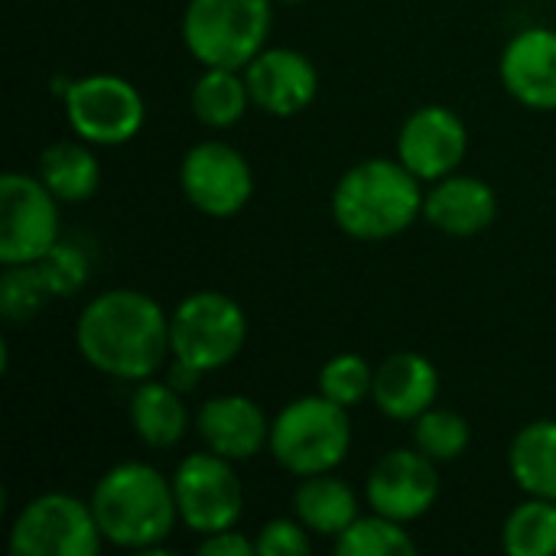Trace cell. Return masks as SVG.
<instances>
[{
	"mask_svg": "<svg viewBox=\"0 0 556 556\" xmlns=\"http://www.w3.org/2000/svg\"><path fill=\"white\" fill-rule=\"evenodd\" d=\"M81 358L117 381H147L169 352V316L140 290H108L94 296L75 326Z\"/></svg>",
	"mask_w": 556,
	"mask_h": 556,
	"instance_id": "1",
	"label": "cell"
},
{
	"mask_svg": "<svg viewBox=\"0 0 556 556\" xmlns=\"http://www.w3.org/2000/svg\"><path fill=\"white\" fill-rule=\"evenodd\" d=\"M91 511L101 538L127 551L160 547L179 518L173 479L147 463H121L108 469L91 492Z\"/></svg>",
	"mask_w": 556,
	"mask_h": 556,
	"instance_id": "2",
	"label": "cell"
},
{
	"mask_svg": "<svg viewBox=\"0 0 556 556\" xmlns=\"http://www.w3.org/2000/svg\"><path fill=\"white\" fill-rule=\"evenodd\" d=\"M424 215L420 179L401 160H362L332 192L336 225L358 241H388Z\"/></svg>",
	"mask_w": 556,
	"mask_h": 556,
	"instance_id": "3",
	"label": "cell"
},
{
	"mask_svg": "<svg viewBox=\"0 0 556 556\" xmlns=\"http://www.w3.org/2000/svg\"><path fill=\"white\" fill-rule=\"evenodd\" d=\"M270 26V0H189L182 42L205 68H244L267 49Z\"/></svg>",
	"mask_w": 556,
	"mask_h": 556,
	"instance_id": "4",
	"label": "cell"
},
{
	"mask_svg": "<svg viewBox=\"0 0 556 556\" xmlns=\"http://www.w3.org/2000/svg\"><path fill=\"white\" fill-rule=\"evenodd\" d=\"M270 456L287 472L306 479L332 472L352 446L349 407L329 397H296L270 424Z\"/></svg>",
	"mask_w": 556,
	"mask_h": 556,
	"instance_id": "5",
	"label": "cell"
},
{
	"mask_svg": "<svg viewBox=\"0 0 556 556\" xmlns=\"http://www.w3.org/2000/svg\"><path fill=\"white\" fill-rule=\"evenodd\" d=\"M244 309L218 290H199L186 296L169 316V352L179 365L199 375L235 362L244 349Z\"/></svg>",
	"mask_w": 556,
	"mask_h": 556,
	"instance_id": "6",
	"label": "cell"
},
{
	"mask_svg": "<svg viewBox=\"0 0 556 556\" xmlns=\"http://www.w3.org/2000/svg\"><path fill=\"white\" fill-rule=\"evenodd\" d=\"M101 541L91 502L68 492L36 495L10 528L13 556H94Z\"/></svg>",
	"mask_w": 556,
	"mask_h": 556,
	"instance_id": "7",
	"label": "cell"
},
{
	"mask_svg": "<svg viewBox=\"0 0 556 556\" xmlns=\"http://www.w3.org/2000/svg\"><path fill=\"white\" fill-rule=\"evenodd\" d=\"M65 117L75 137L94 147H121L143 127L147 104L121 75H85L65 88Z\"/></svg>",
	"mask_w": 556,
	"mask_h": 556,
	"instance_id": "8",
	"label": "cell"
},
{
	"mask_svg": "<svg viewBox=\"0 0 556 556\" xmlns=\"http://www.w3.org/2000/svg\"><path fill=\"white\" fill-rule=\"evenodd\" d=\"M179 518L189 531L208 538L241 521L244 489L235 463L218 453H192L173 472Z\"/></svg>",
	"mask_w": 556,
	"mask_h": 556,
	"instance_id": "9",
	"label": "cell"
},
{
	"mask_svg": "<svg viewBox=\"0 0 556 556\" xmlns=\"http://www.w3.org/2000/svg\"><path fill=\"white\" fill-rule=\"evenodd\" d=\"M42 179L7 173L0 179V264H36L59 244V208Z\"/></svg>",
	"mask_w": 556,
	"mask_h": 556,
	"instance_id": "10",
	"label": "cell"
},
{
	"mask_svg": "<svg viewBox=\"0 0 556 556\" xmlns=\"http://www.w3.org/2000/svg\"><path fill=\"white\" fill-rule=\"evenodd\" d=\"M179 182L186 199L208 218L238 215L254 192V173L235 147L222 140L195 143L179 166Z\"/></svg>",
	"mask_w": 556,
	"mask_h": 556,
	"instance_id": "11",
	"label": "cell"
},
{
	"mask_svg": "<svg viewBox=\"0 0 556 556\" xmlns=\"http://www.w3.org/2000/svg\"><path fill=\"white\" fill-rule=\"evenodd\" d=\"M469 130L463 117L443 104L417 108L397 134V160L424 182H437L463 166Z\"/></svg>",
	"mask_w": 556,
	"mask_h": 556,
	"instance_id": "12",
	"label": "cell"
},
{
	"mask_svg": "<svg viewBox=\"0 0 556 556\" xmlns=\"http://www.w3.org/2000/svg\"><path fill=\"white\" fill-rule=\"evenodd\" d=\"M440 463L420 450H394L368 476V505L371 511L394 518L401 525L424 518L440 498Z\"/></svg>",
	"mask_w": 556,
	"mask_h": 556,
	"instance_id": "13",
	"label": "cell"
},
{
	"mask_svg": "<svg viewBox=\"0 0 556 556\" xmlns=\"http://www.w3.org/2000/svg\"><path fill=\"white\" fill-rule=\"evenodd\" d=\"M244 81L251 91V104L270 117H296L303 114L319 91L316 65L300 49H264L244 65Z\"/></svg>",
	"mask_w": 556,
	"mask_h": 556,
	"instance_id": "14",
	"label": "cell"
},
{
	"mask_svg": "<svg viewBox=\"0 0 556 556\" xmlns=\"http://www.w3.org/2000/svg\"><path fill=\"white\" fill-rule=\"evenodd\" d=\"M502 85L534 111H556V29L528 26L515 33L498 62Z\"/></svg>",
	"mask_w": 556,
	"mask_h": 556,
	"instance_id": "15",
	"label": "cell"
},
{
	"mask_svg": "<svg viewBox=\"0 0 556 556\" xmlns=\"http://www.w3.org/2000/svg\"><path fill=\"white\" fill-rule=\"evenodd\" d=\"M195 430L212 453L231 463L254 459L270 443V420L244 394H222L205 401L199 407Z\"/></svg>",
	"mask_w": 556,
	"mask_h": 556,
	"instance_id": "16",
	"label": "cell"
},
{
	"mask_svg": "<svg viewBox=\"0 0 556 556\" xmlns=\"http://www.w3.org/2000/svg\"><path fill=\"white\" fill-rule=\"evenodd\" d=\"M498 215L495 189L479 176H459L450 173L433 182V189L424 195V218L453 238H472L485 231Z\"/></svg>",
	"mask_w": 556,
	"mask_h": 556,
	"instance_id": "17",
	"label": "cell"
},
{
	"mask_svg": "<svg viewBox=\"0 0 556 556\" xmlns=\"http://www.w3.org/2000/svg\"><path fill=\"white\" fill-rule=\"evenodd\" d=\"M371 397L391 420H417L440 397V375L430 358L417 352H394L375 371Z\"/></svg>",
	"mask_w": 556,
	"mask_h": 556,
	"instance_id": "18",
	"label": "cell"
},
{
	"mask_svg": "<svg viewBox=\"0 0 556 556\" xmlns=\"http://www.w3.org/2000/svg\"><path fill=\"white\" fill-rule=\"evenodd\" d=\"M130 427L150 450L176 446L189 430V410L182 404L179 388L163 381H140L130 394Z\"/></svg>",
	"mask_w": 556,
	"mask_h": 556,
	"instance_id": "19",
	"label": "cell"
},
{
	"mask_svg": "<svg viewBox=\"0 0 556 556\" xmlns=\"http://www.w3.org/2000/svg\"><path fill=\"white\" fill-rule=\"evenodd\" d=\"M293 508L306 531L319 538H339L358 518V498L352 485L332 472L306 476L293 495Z\"/></svg>",
	"mask_w": 556,
	"mask_h": 556,
	"instance_id": "20",
	"label": "cell"
},
{
	"mask_svg": "<svg viewBox=\"0 0 556 556\" xmlns=\"http://www.w3.org/2000/svg\"><path fill=\"white\" fill-rule=\"evenodd\" d=\"M39 179L59 202H88L101 186V163L78 140H59L39 153Z\"/></svg>",
	"mask_w": 556,
	"mask_h": 556,
	"instance_id": "21",
	"label": "cell"
},
{
	"mask_svg": "<svg viewBox=\"0 0 556 556\" xmlns=\"http://www.w3.org/2000/svg\"><path fill=\"white\" fill-rule=\"evenodd\" d=\"M508 469L521 492L556 502V420L521 427L508 450Z\"/></svg>",
	"mask_w": 556,
	"mask_h": 556,
	"instance_id": "22",
	"label": "cell"
},
{
	"mask_svg": "<svg viewBox=\"0 0 556 556\" xmlns=\"http://www.w3.org/2000/svg\"><path fill=\"white\" fill-rule=\"evenodd\" d=\"M251 104V91L238 68H205L192 85V114L205 127H235Z\"/></svg>",
	"mask_w": 556,
	"mask_h": 556,
	"instance_id": "23",
	"label": "cell"
},
{
	"mask_svg": "<svg viewBox=\"0 0 556 556\" xmlns=\"http://www.w3.org/2000/svg\"><path fill=\"white\" fill-rule=\"evenodd\" d=\"M502 544L511 556H554L556 554V502L528 498L521 502L502 531Z\"/></svg>",
	"mask_w": 556,
	"mask_h": 556,
	"instance_id": "24",
	"label": "cell"
},
{
	"mask_svg": "<svg viewBox=\"0 0 556 556\" xmlns=\"http://www.w3.org/2000/svg\"><path fill=\"white\" fill-rule=\"evenodd\" d=\"M336 554L342 556H410L417 554V541L404 531L401 521L371 511L368 518H355L339 538Z\"/></svg>",
	"mask_w": 556,
	"mask_h": 556,
	"instance_id": "25",
	"label": "cell"
},
{
	"mask_svg": "<svg viewBox=\"0 0 556 556\" xmlns=\"http://www.w3.org/2000/svg\"><path fill=\"white\" fill-rule=\"evenodd\" d=\"M414 443L433 463H456L472 443V427L463 414L433 404L414 420Z\"/></svg>",
	"mask_w": 556,
	"mask_h": 556,
	"instance_id": "26",
	"label": "cell"
},
{
	"mask_svg": "<svg viewBox=\"0 0 556 556\" xmlns=\"http://www.w3.org/2000/svg\"><path fill=\"white\" fill-rule=\"evenodd\" d=\"M52 296L39 264H7L0 277V316L10 326L33 323L36 313Z\"/></svg>",
	"mask_w": 556,
	"mask_h": 556,
	"instance_id": "27",
	"label": "cell"
},
{
	"mask_svg": "<svg viewBox=\"0 0 556 556\" xmlns=\"http://www.w3.org/2000/svg\"><path fill=\"white\" fill-rule=\"evenodd\" d=\"M371 384H375V371L355 352L329 358L319 371V394L342 407H358L371 394Z\"/></svg>",
	"mask_w": 556,
	"mask_h": 556,
	"instance_id": "28",
	"label": "cell"
},
{
	"mask_svg": "<svg viewBox=\"0 0 556 556\" xmlns=\"http://www.w3.org/2000/svg\"><path fill=\"white\" fill-rule=\"evenodd\" d=\"M42 267V277L52 290V296L65 300L72 293H78L88 283V257L78 244L59 241L42 261H36Z\"/></svg>",
	"mask_w": 556,
	"mask_h": 556,
	"instance_id": "29",
	"label": "cell"
},
{
	"mask_svg": "<svg viewBox=\"0 0 556 556\" xmlns=\"http://www.w3.org/2000/svg\"><path fill=\"white\" fill-rule=\"evenodd\" d=\"M309 551H313V541H309V531L300 518L296 521L277 518V521L264 525L257 534V554L264 556H300L309 554Z\"/></svg>",
	"mask_w": 556,
	"mask_h": 556,
	"instance_id": "30",
	"label": "cell"
},
{
	"mask_svg": "<svg viewBox=\"0 0 556 556\" xmlns=\"http://www.w3.org/2000/svg\"><path fill=\"white\" fill-rule=\"evenodd\" d=\"M199 554L205 556H254L257 554V541H248L241 531L228 528L218 534H208L199 547Z\"/></svg>",
	"mask_w": 556,
	"mask_h": 556,
	"instance_id": "31",
	"label": "cell"
},
{
	"mask_svg": "<svg viewBox=\"0 0 556 556\" xmlns=\"http://www.w3.org/2000/svg\"><path fill=\"white\" fill-rule=\"evenodd\" d=\"M283 3H300V0H283Z\"/></svg>",
	"mask_w": 556,
	"mask_h": 556,
	"instance_id": "32",
	"label": "cell"
}]
</instances>
